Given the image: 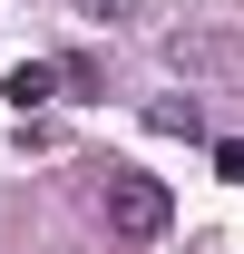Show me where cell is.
<instances>
[{
    "label": "cell",
    "instance_id": "obj_1",
    "mask_svg": "<svg viewBox=\"0 0 244 254\" xmlns=\"http://www.w3.org/2000/svg\"><path fill=\"white\" fill-rule=\"evenodd\" d=\"M176 225V195L156 186V176H137V166H118L108 176V235H127V245H156Z\"/></svg>",
    "mask_w": 244,
    "mask_h": 254
},
{
    "label": "cell",
    "instance_id": "obj_2",
    "mask_svg": "<svg viewBox=\"0 0 244 254\" xmlns=\"http://www.w3.org/2000/svg\"><path fill=\"white\" fill-rule=\"evenodd\" d=\"M49 88H59V68H49V59H20V68H10V88H0V98H20V108H39V98H49Z\"/></svg>",
    "mask_w": 244,
    "mask_h": 254
},
{
    "label": "cell",
    "instance_id": "obj_3",
    "mask_svg": "<svg viewBox=\"0 0 244 254\" xmlns=\"http://www.w3.org/2000/svg\"><path fill=\"white\" fill-rule=\"evenodd\" d=\"M156 127H166V137H205V108H195V98H156Z\"/></svg>",
    "mask_w": 244,
    "mask_h": 254
},
{
    "label": "cell",
    "instance_id": "obj_4",
    "mask_svg": "<svg viewBox=\"0 0 244 254\" xmlns=\"http://www.w3.org/2000/svg\"><path fill=\"white\" fill-rule=\"evenodd\" d=\"M215 176H225V186H244V137H225V147H215Z\"/></svg>",
    "mask_w": 244,
    "mask_h": 254
},
{
    "label": "cell",
    "instance_id": "obj_5",
    "mask_svg": "<svg viewBox=\"0 0 244 254\" xmlns=\"http://www.w3.org/2000/svg\"><path fill=\"white\" fill-rule=\"evenodd\" d=\"M88 20H137V0H78Z\"/></svg>",
    "mask_w": 244,
    "mask_h": 254
}]
</instances>
